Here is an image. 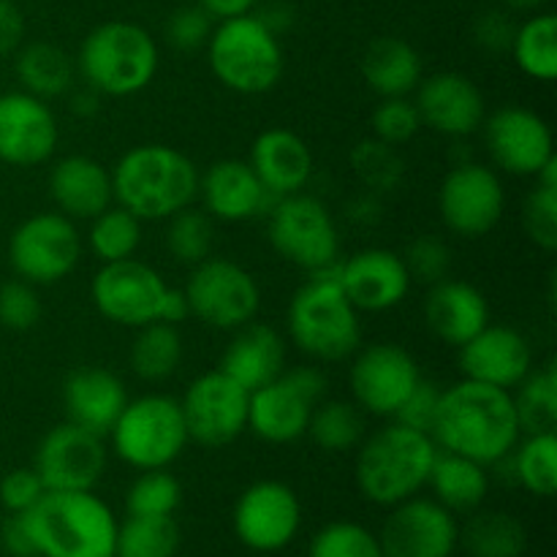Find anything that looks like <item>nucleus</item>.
I'll list each match as a JSON object with an SVG mask.
<instances>
[{"mask_svg":"<svg viewBox=\"0 0 557 557\" xmlns=\"http://www.w3.org/2000/svg\"><path fill=\"white\" fill-rule=\"evenodd\" d=\"M441 451L468 457L482 466H498L522 438L515 397L498 386L462 379L441 389L433 430Z\"/></svg>","mask_w":557,"mask_h":557,"instance_id":"obj_1","label":"nucleus"},{"mask_svg":"<svg viewBox=\"0 0 557 557\" xmlns=\"http://www.w3.org/2000/svg\"><path fill=\"white\" fill-rule=\"evenodd\" d=\"M22 520L36 557H114L120 522L96 490H47Z\"/></svg>","mask_w":557,"mask_h":557,"instance_id":"obj_2","label":"nucleus"},{"mask_svg":"<svg viewBox=\"0 0 557 557\" xmlns=\"http://www.w3.org/2000/svg\"><path fill=\"white\" fill-rule=\"evenodd\" d=\"M354 451H357L354 479L359 493L364 500L384 509L422 493L438 457L433 435L406 428L395 419L364 435Z\"/></svg>","mask_w":557,"mask_h":557,"instance_id":"obj_3","label":"nucleus"},{"mask_svg":"<svg viewBox=\"0 0 557 557\" xmlns=\"http://www.w3.org/2000/svg\"><path fill=\"white\" fill-rule=\"evenodd\" d=\"M337 281V264L310 272L294 292L286 330L294 346L313 362H346L362 346V319Z\"/></svg>","mask_w":557,"mask_h":557,"instance_id":"obj_4","label":"nucleus"},{"mask_svg":"<svg viewBox=\"0 0 557 557\" xmlns=\"http://www.w3.org/2000/svg\"><path fill=\"white\" fill-rule=\"evenodd\" d=\"M114 201L139 221H166L199 196V169L169 145L131 147L112 169Z\"/></svg>","mask_w":557,"mask_h":557,"instance_id":"obj_5","label":"nucleus"},{"mask_svg":"<svg viewBox=\"0 0 557 557\" xmlns=\"http://www.w3.org/2000/svg\"><path fill=\"white\" fill-rule=\"evenodd\" d=\"M82 79L98 96L128 98L150 87L158 74V44L136 22L112 20L92 27L76 58Z\"/></svg>","mask_w":557,"mask_h":557,"instance_id":"obj_6","label":"nucleus"},{"mask_svg":"<svg viewBox=\"0 0 557 557\" xmlns=\"http://www.w3.org/2000/svg\"><path fill=\"white\" fill-rule=\"evenodd\" d=\"M207 60L215 79L239 96L272 90L283 76L281 38L256 14L218 22L207 41Z\"/></svg>","mask_w":557,"mask_h":557,"instance_id":"obj_7","label":"nucleus"},{"mask_svg":"<svg viewBox=\"0 0 557 557\" xmlns=\"http://www.w3.org/2000/svg\"><path fill=\"white\" fill-rule=\"evenodd\" d=\"M109 451L136 471L169 468L190 444L177 397L141 395L125 403L107 435Z\"/></svg>","mask_w":557,"mask_h":557,"instance_id":"obj_8","label":"nucleus"},{"mask_svg":"<svg viewBox=\"0 0 557 557\" xmlns=\"http://www.w3.org/2000/svg\"><path fill=\"white\" fill-rule=\"evenodd\" d=\"M267 237L288 264L310 272L337 264L341 234L330 207L308 194H292L272 201L267 210Z\"/></svg>","mask_w":557,"mask_h":557,"instance_id":"obj_9","label":"nucleus"},{"mask_svg":"<svg viewBox=\"0 0 557 557\" xmlns=\"http://www.w3.org/2000/svg\"><path fill=\"white\" fill-rule=\"evenodd\" d=\"M326 375L313 364L283 370L270 384L250 392L248 430L264 444H294L305 438L313 408L324 400Z\"/></svg>","mask_w":557,"mask_h":557,"instance_id":"obj_10","label":"nucleus"},{"mask_svg":"<svg viewBox=\"0 0 557 557\" xmlns=\"http://www.w3.org/2000/svg\"><path fill=\"white\" fill-rule=\"evenodd\" d=\"M183 294L190 315L210 330L234 332L256 321L261 310V288L253 272L218 256L190 267Z\"/></svg>","mask_w":557,"mask_h":557,"instance_id":"obj_11","label":"nucleus"},{"mask_svg":"<svg viewBox=\"0 0 557 557\" xmlns=\"http://www.w3.org/2000/svg\"><path fill=\"white\" fill-rule=\"evenodd\" d=\"M85 253L76 221L63 212H36L11 232L9 264L33 286H52L79 267Z\"/></svg>","mask_w":557,"mask_h":557,"instance_id":"obj_12","label":"nucleus"},{"mask_svg":"<svg viewBox=\"0 0 557 557\" xmlns=\"http://www.w3.org/2000/svg\"><path fill=\"white\" fill-rule=\"evenodd\" d=\"M169 283L156 267L139 259L101 264L92 275L90 299L98 313L117 326L139 330V326L163 321Z\"/></svg>","mask_w":557,"mask_h":557,"instance_id":"obj_13","label":"nucleus"},{"mask_svg":"<svg viewBox=\"0 0 557 557\" xmlns=\"http://www.w3.org/2000/svg\"><path fill=\"white\" fill-rule=\"evenodd\" d=\"M506 212L504 180L484 163L462 161L438 185V215L451 234L466 239L487 237Z\"/></svg>","mask_w":557,"mask_h":557,"instance_id":"obj_14","label":"nucleus"},{"mask_svg":"<svg viewBox=\"0 0 557 557\" xmlns=\"http://www.w3.org/2000/svg\"><path fill=\"white\" fill-rule=\"evenodd\" d=\"M250 392L223 370L196 375L180 397L188 438L205 449H223L248 430Z\"/></svg>","mask_w":557,"mask_h":557,"instance_id":"obj_15","label":"nucleus"},{"mask_svg":"<svg viewBox=\"0 0 557 557\" xmlns=\"http://www.w3.org/2000/svg\"><path fill=\"white\" fill-rule=\"evenodd\" d=\"M419 381L422 373L417 359L397 343L359 346L351 357V370H348L351 397L370 417H395Z\"/></svg>","mask_w":557,"mask_h":557,"instance_id":"obj_16","label":"nucleus"},{"mask_svg":"<svg viewBox=\"0 0 557 557\" xmlns=\"http://www.w3.org/2000/svg\"><path fill=\"white\" fill-rule=\"evenodd\" d=\"M484 147L495 169L511 177H536L555 158L553 128L528 107H500L482 123Z\"/></svg>","mask_w":557,"mask_h":557,"instance_id":"obj_17","label":"nucleus"},{"mask_svg":"<svg viewBox=\"0 0 557 557\" xmlns=\"http://www.w3.org/2000/svg\"><path fill=\"white\" fill-rule=\"evenodd\" d=\"M232 525L243 547L261 555L281 553L302 528V504L288 484L264 479L243 490L234 504Z\"/></svg>","mask_w":557,"mask_h":557,"instance_id":"obj_18","label":"nucleus"},{"mask_svg":"<svg viewBox=\"0 0 557 557\" xmlns=\"http://www.w3.org/2000/svg\"><path fill=\"white\" fill-rule=\"evenodd\" d=\"M375 536L384 557H451L460 547L457 517L422 495L392 506Z\"/></svg>","mask_w":557,"mask_h":557,"instance_id":"obj_19","label":"nucleus"},{"mask_svg":"<svg viewBox=\"0 0 557 557\" xmlns=\"http://www.w3.org/2000/svg\"><path fill=\"white\" fill-rule=\"evenodd\" d=\"M107 466V438L71 422L49 430L33 457V471L47 490H96Z\"/></svg>","mask_w":557,"mask_h":557,"instance_id":"obj_20","label":"nucleus"},{"mask_svg":"<svg viewBox=\"0 0 557 557\" xmlns=\"http://www.w3.org/2000/svg\"><path fill=\"white\" fill-rule=\"evenodd\" d=\"M60 125L52 107L25 90L0 96V161L9 166H41L54 156Z\"/></svg>","mask_w":557,"mask_h":557,"instance_id":"obj_21","label":"nucleus"},{"mask_svg":"<svg viewBox=\"0 0 557 557\" xmlns=\"http://www.w3.org/2000/svg\"><path fill=\"white\" fill-rule=\"evenodd\" d=\"M413 103H417L422 125L449 139L473 136L482 131L484 117H487V103L476 82L457 71L422 76L413 90Z\"/></svg>","mask_w":557,"mask_h":557,"instance_id":"obj_22","label":"nucleus"},{"mask_svg":"<svg viewBox=\"0 0 557 557\" xmlns=\"http://www.w3.org/2000/svg\"><path fill=\"white\" fill-rule=\"evenodd\" d=\"M337 281L359 313L397 308L413 286L403 256L389 248H364L337 261Z\"/></svg>","mask_w":557,"mask_h":557,"instance_id":"obj_23","label":"nucleus"},{"mask_svg":"<svg viewBox=\"0 0 557 557\" xmlns=\"http://www.w3.org/2000/svg\"><path fill=\"white\" fill-rule=\"evenodd\" d=\"M462 379L511 392L533 370L531 341L515 326L487 324L460 346Z\"/></svg>","mask_w":557,"mask_h":557,"instance_id":"obj_24","label":"nucleus"},{"mask_svg":"<svg viewBox=\"0 0 557 557\" xmlns=\"http://www.w3.org/2000/svg\"><path fill=\"white\" fill-rule=\"evenodd\" d=\"M201 210L212 221L223 223H245L253 218L267 215L272 207V196L256 177L248 161L237 158H223L199 172V196Z\"/></svg>","mask_w":557,"mask_h":557,"instance_id":"obj_25","label":"nucleus"},{"mask_svg":"<svg viewBox=\"0 0 557 557\" xmlns=\"http://www.w3.org/2000/svg\"><path fill=\"white\" fill-rule=\"evenodd\" d=\"M250 169L272 199L302 194L313 177V152L308 141L288 128H267L250 145Z\"/></svg>","mask_w":557,"mask_h":557,"instance_id":"obj_26","label":"nucleus"},{"mask_svg":"<svg viewBox=\"0 0 557 557\" xmlns=\"http://www.w3.org/2000/svg\"><path fill=\"white\" fill-rule=\"evenodd\" d=\"M58 212L71 221H92L114 205L112 172L90 156H65L52 163L47 180Z\"/></svg>","mask_w":557,"mask_h":557,"instance_id":"obj_27","label":"nucleus"},{"mask_svg":"<svg viewBox=\"0 0 557 557\" xmlns=\"http://www.w3.org/2000/svg\"><path fill=\"white\" fill-rule=\"evenodd\" d=\"M424 324L441 343L460 348L490 324V302L473 283L444 277L424 297Z\"/></svg>","mask_w":557,"mask_h":557,"instance_id":"obj_28","label":"nucleus"},{"mask_svg":"<svg viewBox=\"0 0 557 557\" xmlns=\"http://www.w3.org/2000/svg\"><path fill=\"white\" fill-rule=\"evenodd\" d=\"M128 400V389L112 370L79 368L63 384L65 419L101 438H107Z\"/></svg>","mask_w":557,"mask_h":557,"instance_id":"obj_29","label":"nucleus"},{"mask_svg":"<svg viewBox=\"0 0 557 557\" xmlns=\"http://www.w3.org/2000/svg\"><path fill=\"white\" fill-rule=\"evenodd\" d=\"M218 370L237 381L243 389H259L286 370V341L270 324L250 321L234 330Z\"/></svg>","mask_w":557,"mask_h":557,"instance_id":"obj_30","label":"nucleus"},{"mask_svg":"<svg viewBox=\"0 0 557 557\" xmlns=\"http://www.w3.org/2000/svg\"><path fill=\"white\" fill-rule=\"evenodd\" d=\"M362 76L379 98L411 96L424 76L422 58L403 38H373L362 54Z\"/></svg>","mask_w":557,"mask_h":557,"instance_id":"obj_31","label":"nucleus"},{"mask_svg":"<svg viewBox=\"0 0 557 557\" xmlns=\"http://www.w3.org/2000/svg\"><path fill=\"white\" fill-rule=\"evenodd\" d=\"M428 487L433 490L435 500L451 515H471V511L482 509L490 495L487 466L438 449Z\"/></svg>","mask_w":557,"mask_h":557,"instance_id":"obj_32","label":"nucleus"},{"mask_svg":"<svg viewBox=\"0 0 557 557\" xmlns=\"http://www.w3.org/2000/svg\"><path fill=\"white\" fill-rule=\"evenodd\" d=\"M14 71L22 90L41 101L65 96L76 82V63L71 54L49 41H33L16 49Z\"/></svg>","mask_w":557,"mask_h":557,"instance_id":"obj_33","label":"nucleus"},{"mask_svg":"<svg viewBox=\"0 0 557 557\" xmlns=\"http://www.w3.org/2000/svg\"><path fill=\"white\" fill-rule=\"evenodd\" d=\"M528 533L509 511L476 509L460 528V547L471 557H522Z\"/></svg>","mask_w":557,"mask_h":557,"instance_id":"obj_34","label":"nucleus"},{"mask_svg":"<svg viewBox=\"0 0 557 557\" xmlns=\"http://www.w3.org/2000/svg\"><path fill=\"white\" fill-rule=\"evenodd\" d=\"M183 335L174 324H147L136 330L131 343V370L145 384H163L172 379L183 364Z\"/></svg>","mask_w":557,"mask_h":557,"instance_id":"obj_35","label":"nucleus"},{"mask_svg":"<svg viewBox=\"0 0 557 557\" xmlns=\"http://www.w3.org/2000/svg\"><path fill=\"white\" fill-rule=\"evenodd\" d=\"M368 413L354 400H321L313 408L308 422V438L319 449L332 451H354L368 435Z\"/></svg>","mask_w":557,"mask_h":557,"instance_id":"obj_36","label":"nucleus"},{"mask_svg":"<svg viewBox=\"0 0 557 557\" xmlns=\"http://www.w3.org/2000/svg\"><path fill=\"white\" fill-rule=\"evenodd\" d=\"M517 69L536 82H555L557 76V16L536 14L517 25L511 41Z\"/></svg>","mask_w":557,"mask_h":557,"instance_id":"obj_37","label":"nucleus"},{"mask_svg":"<svg viewBox=\"0 0 557 557\" xmlns=\"http://www.w3.org/2000/svg\"><path fill=\"white\" fill-rule=\"evenodd\" d=\"M511 471L517 484L536 498H553L557 493V435H522L511 455Z\"/></svg>","mask_w":557,"mask_h":557,"instance_id":"obj_38","label":"nucleus"},{"mask_svg":"<svg viewBox=\"0 0 557 557\" xmlns=\"http://www.w3.org/2000/svg\"><path fill=\"white\" fill-rule=\"evenodd\" d=\"M87 223H90V228L85 234V243L101 264L134 259L141 245V223H145L134 212L112 205Z\"/></svg>","mask_w":557,"mask_h":557,"instance_id":"obj_39","label":"nucleus"},{"mask_svg":"<svg viewBox=\"0 0 557 557\" xmlns=\"http://www.w3.org/2000/svg\"><path fill=\"white\" fill-rule=\"evenodd\" d=\"M522 435L555 433L557 430V373L555 364L531 370L511 389Z\"/></svg>","mask_w":557,"mask_h":557,"instance_id":"obj_40","label":"nucleus"},{"mask_svg":"<svg viewBox=\"0 0 557 557\" xmlns=\"http://www.w3.org/2000/svg\"><path fill=\"white\" fill-rule=\"evenodd\" d=\"M180 528L174 517H131L117 525L114 557H174Z\"/></svg>","mask_w":557,"mask_h":557,"instance_id":"obj_41","label":"nucleus"},{"mask_svg":"<svg viewBox=\"0 0 557 557\" xmlns=\"http://www.w3.org/2000/svg\"><path fill=\"white\" fill-rule=\"evenodd\" d=\"M166 248L177 264H201L215 248V221L194 205L174 212L172 218H166Z\"/></svg>","mask_w":557,"mask_h":557,"instance_id":"obj_42","label":"nucleus"},{"mask_svg":"<svg viewBox=\"0 0 557 557\" xmlns=\"http://www.w3.org/2000/svg\"><path fill=\"white\" fill-rule=\"evenodd\" d=\"M536 185L522 207L525 232L539 248H557V156L536 174Z\"/></svg>","mask_w":557,"mask_h":557,"instance_id":"obj_43","label":"nucleus"},{"mask_svg":"<svg viewBox=\"0 0 557 557\" xmlns=\"http://www.w3.org/2000/svg\"><path fill=\"white\" fill-rule=\"evenodd\" d=\"M183 504V487L169 468L139 471L125 495V509L131 517H174Z\"/></svg>","mask_w":557,"mask_h":557,"instance_id":"obj_44","label":"nucleus"},{"mask_svg":"<svg viewBox=\"0 0 557 557\" xmlns=\"http://www.w3.org/2000/svg\"><path fill=\"white\" fill-rule=\"evenodd\" d=\"M308 557H384L379 536L351 520L321 528L308 547Z\"/></svg>","mask_w":557,"mask_h":557,"instance_id":"obj_45","label":"nucleus"},{"mask_svg":"<svg viewBox=\"0 0 557 557\" xmlns=\"http://www.w3.org/2000/svg\"><path fill=\"white\" fill-rule=\"evenodd\" d=\"M370 128H373V139L384 141V145L403 147L424 128L419 109L413 98L397 96V98H381L379 107L373 109L370 117Z\"/></svg>","mask_w":557,"mask_h":557,"instance_id":"obj_46","label":"nucleus"},{"mask_svg":"<svg viewBox=\"0 0 557 557\" xmlns=\"http://www.w3.org/2000/svg\"><path fill=\"white\" fill-rule=\"evenodd\" d=\"M354 172L368 185L370 190H392L403 177V161L397 156V147L384 145L379 139H370L357 145L351 156Z\"/></svg>","mask_w":557,"mask_h":557,"instance_id":"obj_47","label":"nucleus"},{"mask_svg":"<svg viewBox=\"0 0 557 557\" xmlns=\"http://www.w3.org/2000/svg\"><path fill=\"white\" fill-rule=\"evenodd\" d=\"M403 264H406L411 283H422V286H433V283L444 281L451 272V248L435 234H422V237L411 239L403 253Z\"/></svg>","mask_w":557,"mask_h":557,"instance_id":"obj_48","label":"nucleus"},{"mask_svg":"<svg viewBox=\"0 0 557 557\" xmlns=\"http://www.w3.org/2000/svg\"><path fill=\"white\" fill-rule=\"evenodd\" d=\"M41 297L33 283L14 277L0 286V326L11 332H27L41 321Z\"/></svg>","mask_w":557,"mask_h":557,"instance_id":"obj_49","label":"nucleus"},{"mask_svg":"<svg viewBox=\"0 0 557 557\" xmlns=\"http://www.w3.org/2000/svg\"><path fill=\"white\" fill-rule=\"evenodd\" d=\"M163 30H166V41L177 52H196V49L207 47L212 30H215V20L199 3L183 5V9L172 11Z\"/></svg>","mask_w":557,"mask_h":557,"instance_id":"obj_50","label":"nucleus"},{"mask_svg":"<svg viewBox=\"0 0 557 557\" xmlns=\"http://www.w3.org/2000/svg\"><path fill=\"white\" fill-rule=\"evenodd\" d=\"M44 493L47 487L33 468H14L0 479V506L9 515H25L41 500Z\"/></svg>","mask_w":557,"mask_h":557,"instance_id":"obj_51","label":"nucleus"},{"mask_svg":"<svg viewBox=\"0 0 557 557\" xmlns=\"http://www.w3.org/2000/svg\"><path fill=\"white\" fill-rule=\"evenodd\" d=\"M438 403H441V386L433 384V381L422 379L417 386H413V392L406 397L400 411H397L392 419L406 424V428L411 430L430 433L435 422V413H438Z\"/></svg>","mask_w":557,"mask_h":557,"instance_id":"obj_52","label":"nucleus"},{"mask_svg":"<svg viewBox=\"0 0 557 557\" xmlns=\"http://www.w3.org/2000/svg\"><path fill=\"white\" fill-rule=\"evenodd\" d=\"M517 22L511 16V11L490 9L473 25V36H476L479 47H484L487 52H509L511 41H515Z\"/></svg>","mask_w":557,"mask_h":557,"instance_id":"obj_53","label":"nucleus"},{"mask_svg":"<svg viewBox=\"0 0 557 557\" xmlns=\"http://www.w3.org/2000/svg\"><path fill=\"white\" fill-rule=\"evenodd\" d=\"M25 41V16L14 0H0V58L14 54Z\"/></svg>","mask_w":557,"mask_h":557,"instance_id":"obj_54","label":"nucleus"},{"mask_svg":"<svg viewBox=\"0 0 557 557\" xmlns=\"http://www.w3.org/2000/svg\"><path fill=\"white\" fill-rule=\"evenodd\" d=\"M0 544L11 557H36V547L30 542L22 515H11L0 528Z\"/></svg>","mask_w":557,"mask_h":557,"instance_id":"obj_55","label":"nucleus"},{"mask_svg":"<svg viewBox=\"0 0 557 557\" xmlns=\"http://www.w3.org/2000/svg\"><path fill=\"white\" fill-rule=\"evenodd\" d=\"M256 16H259L261 25H264L267 30L275 33L277 38H281L283 33L292 30L294 22H297V11H294L288 3H283V0H275V3H267L264 9L256 11Z\"/></svg>","mask_w":557,"mask_h":557,"instance_id":"obj_56","label":"nucleus"},{"mask_svg":"<svg viewBox=\"0 0 557 557\" xmlns=\"http://www.w3.org/2000/svg\"><path fill=\"white\" fill-rule=\"evenodd\" d=\"M256 3H259V0H199L201 9H205L215 22L253 14Z\"/></svg>","mask_w":557,"mask_h":557,"instance_id":"obj_57","label":"nucleus"},{"mask_svg":"<svg viewBox=\"0 0 557 557\" xmlns=\"http://www.w3.org/2000/svg\"><path fill=\"white\" fill-rule=\"evenodd\" d=\"M69 107L76 117H92V114H98V109H101V96H98L92 87L85 85L82 90H76L74 96H71Z\"/></svg>","mask_w":557,"mask_h":557,"instance_id":"obj_58","label":"nucleus"},{"mask_svg":"<svg viewBox=\"0 0 557 557\" xmlns=\"http://www.w3.org/2000/svg\"><path fill=\"white\" fill-rule=\"evenodd\" d=\"M509 11H539L542 5H547L549 0H504Z\"/></svg>","mask_w":557,"mask_h":557,"instance_id":"obj_59","label":"nucleus"}]
</instances>
